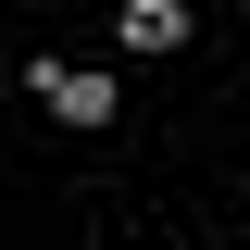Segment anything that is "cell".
Wrapping results in <instances>:
<instances>
[{
	"label": "cell",
	"instance_id": "obj_1",
	"mask_svg": "<svg viewBox=\"0 0 250 250\" xmlns=\"http://www.w3.org/2000/svg\"><path fill=\"white\" fill-rule=\"evenodd\" d=\"M25 88L50 100L62 125H113V75H100V62H50V50H38V62H25Z\"/></svg>",
	"mask_w": 250,
	"mask_h": 250
},
{
	"label": "cell",
	"instance_id": "obj_2",
	"mask_svg": "<svg viewBox=\"0 0 250 250\" xmlns=\"http://www.w3.org/2000/svg\"><path fill=\"white\" fill-rule=\"evenodd\" d=\"M113 38H125V50H188V0H125Z\"/></svg>",
	"mask_w": 250,
	"mask_h": 250
}]
</instances>
